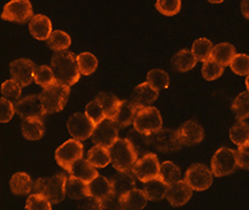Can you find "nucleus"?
<instances>
[{"label":"nucleus","instance_id":"a211bd4d","mask_svg":"<svg viewBox=\"0 0 249 210\" xmlns=\"http://www.w3.org/2000/svg\"><path fill=\"white\" fill-rule=\"evenodd\" d=\"M192 193L193 191L191 190V187L184 180L180 179L168 186L165 198L171 206L181 207L188 202V200L192 196Z\"/></svg>","mask_w":249,"mask_h":210},{"label":"nucleus","instance_id":"603ef678","mask_svg":"<svg viewBox=\"0 0 249 210\" xmlns=\"http://www.w3.org/2000/svg\"><path fill=\"white\" fill-rule=\"evenodd\" d=\"M100 201L92 196H86V198L79 200L78 209L79 210H99Z\"/></svg>","mask_w":249,"mask_h":210},{"label":"nucleus","instance_id":"aec40b11","mask_svg":"<svg viewBox=\"0 0 249 210\" xmlns=\"http://www.w3.org/2000/svg\"><path fill=\"white\" fill-rule=\"evenodd\" d=\"M110 184L113 193L123 196L127 192L136 189V178L131 171H126V173L117 171V174H115L110 179Z\"/></svg>","mask_w":249,"mask_h":210},{"label":"nucleus","instance_id":"f03ea898","mask_svg":"<svg viewBox=\"0 0 249 210\" xmlns=\"http://www.w3.org/2000/svg\"><path fill=\"white\" fill-rule=\"evenodd\" d=\"M65 174H56L50 178H38L34 181L31 194H39L50 201L51 205H56L66 198L65 185L67 180Z\"/></svg>","mask_w":249,"mask_h":210},{"label":"nucleus","instance_id":"c85d7f7f","mask_svg":"<svg viewBox=\"0 0 249 210\" xmlns=\"http://www.w3.org/2000/svg\"><path fill=\"white\" fill-rule=\"evenodd\" d=\"M66 195L69 196L70 199L74 200H82L89 196L88 192V184L83 180H79L77 178L68 177L66 180L65 185Z\"/></svg>","mask_w":249,"mask_h":210},{"label":"nucleus","instance_id":"e433bc0d","mask_svg":"<svg viewBox=\"0 0 249 210\" xmlns=\"http://www.w3.org/2000/svg\"><path fill=\"white\" fill-rule=\"evenodd\" d=\"M71 44V38L68 34H66L62 30L52 31L50 37L47 38V46L54 52H61V51H67V49Z\"/></svg>","mask_w":249,"mask_h":210},{"label":"nucleus","instance_id":"bb28decb","mask_svg":"<svg viewBox=\"0 0 249 210\" xmlns=\"http://www.w3.org/2000/svg\"><path fill=\"white\" fill-rule=\"evenodd\" d=\"M34 181L31 177L25 173H18L11 178L9 186L11 191L15 195H27L31 193Z\"/></svg>","mask_w":249,"mask_h":210},{"label":"nucleus","instance_id":"423d86ee","mask_svg":"<svg viewBox=\"0 0 249 210\" xmlns=\"http://www.w3.org/2000/svg\"><path fill=\"white\" fill-rule=\"evenodd\" d=\"M237 169L235 163V151L231 148L222 147L216 151L212 158V174L216 177L228 176Z\"/></svg>","mask_w":249,"mask_h":210},{"label":"nucleus","instance_id":"c756f323","mask_svg":"<svg viewBox=\"0 0 249 210\" xmlns=\"http://www.w3.org/2000/svg\"><path fill=\"white\" fill-rule=\"evenodd\" d=\"M125 210H142L147 205V198L142 190L135 189L122 196Z\"/></svg>","mask_w":249,"mask_h":210},{"label":"nucleus","instance_id":"c03bdc74","mask_svg":"<svg viewBox=\"0 0 249 210\" xmlns=\"http://www.w3.org/2000/svg\"><path fill=\"white\" fill-rule=\"evenodd\" d=\"M202 76L207 81H213V79L219 78L224 72V68L222 66H219L218 63H216L213 60H208L203 63L202 66Z\"/></svg>","mask_w":249,"mask_h":210},{"label":"nucleus","instance_id":"4c0bfd02","mask_svg":"<svg viewBox=\"0 0 249 210\" xmlns=\"http://www.w3.org/2000/svg\"><path fill=\"white\" fill-rule=\"evenodd\" d=\"M232 111L234 113L235 117L238 121H245L249 116V95L248 92H242L233 100L232 104Z\"/></svg>","mask_w":249,"mask_h":210},{"label":"nucleus","instance_id":"dca6fc26","mask_svg":"<svg viewBox=\"0 0 249 210\" xmlns=\"http://www.w3.org/2000/svg\"><path fill=\"white\" fill-rule=\"evenodd\" d=\"M158 97L159 92L155 91L154 88H152L151 85L146 82L137 85V87L133 88L130 103L139 111L142 109H145V108L151 107V105L155 103Z\"/></svg>","mask_w":249,"mask_h":210},{"label":"nucleus","instance_id":"ddd939ff","mask_svg":"<svg viewBox=\"0 0 249 210\" xmlns=\"http://www.w3.org/2000/svg\"><path fill=\"white\" fill-rule=\"evenodd\" d=\"M36 65L29 59H18L11 62L9 71L12 79L17 82L20 87H29L34 82V74Z\"/></svg>","mask_w":249,"mask_h":210},{"label":"nucleus","instance_id":"8fccbe9b","mask_svg":"<svg viewBox=\"0 0 249 210\" xmlns=\"http://www.w3.org/2000/svg\"><path fill=\"white\" fill-rule=\"evenodd\" d=\"M14 114V105L4 98H0V123L9 122Z\"/></svg>","mask_w":249,"mask_h":210},{"label":"nucleus","instance_id":"6e6552de","mask_svg":"<svg viewBox=\"0 0 249 210\" xmlns=\"http://www.w3.org/2000/svg\"><path fill=\"white\" fill-rule=\"evenodd\" d=\"M133 176L142 183H147L149 180L159 178L160 162L154 153H148L145 157L140 158L133 165L131 170Z\"/></svg>","mask_w":249,"mask_h":210},{"label":"nucleus","instance_id":"2eb2a0df","mask_svg":"<svg viewBox=\"0 0 249 210\" xmlns=\"http://www.w3.org/2000/svg\"><path fill=\"white\" fill-rule=\"evenodd\" d=\"M14 111L22 120L41 119L44 113L39 95H29L14 104Z\"/></svg>","mask_w":249,"mask_h":210},{"label":"nucleus","instance_id":"9b49d317","mask_svg":"<svg viewBox=\"0 0 249 210\" xmlns=\"http://www.w3.org/2000/svg\"><path fill=\"white\" fill-rule=\"evenodd\" d=\"M91 139L95 146L109 149L119 139V128L113 121L105 119L102 122L94 125Z\"/></svg>","mask_w":249,"mask_h":210},{"label":"nucleus","instance_id":"58836bf2","mask_svg":"<svg viewBox=\"0 0 249 210\" xmlns=\"http://www.w3.org/2000/svg\"><path fill=\"white\" fill-rule=\"evenodd\" d=\"M77 65L79 74L89 76L97 70L98 68V60L92 53L84 52L77 55Z\"/></svg>","mask_w":249,"mask_h":210},{"label":"nucleus","instance_id":"de8ad7c7","mask_svg":"<svg viewBox=\"0 0 249 210\" xmlns=\"http://www.w3.org/2000/svg\"><path fill=\"white\" fill-rule=\"evenodd\" d=\"M85 116L88 117L94 125H97V124L105 120L104 111H102L100 105H99V103L95 99L90 101V103L86 105Z\"/></svg>","mask_w":249,"mask_h":210},{"label":"nucleus","instance_id":"864d4df0","mask_svg":"<svg viewBox=\"0 0 249 210\" xmlns=\"http://www.w3.org/2000/svg\"><path fill=\"white\" fill-rule=\"evenodd\" d=\"M247 4H248L247 1H244V2H242V11H244V15H245V18H248V14H247V8H246V7H247Z\"/></svg>","mask_w":249,"mask_h":210},{"label":"nucleus","instance_id":"a878e982","mask_svg":"<svg viewBox=\"0 0 249 210\" xmlns=\"http://www.w3.org/2000/svg\"><path fill=\"white\" fill-rule=\"evenodd\" d=\"M22 135L28 140H39L45 133V125L41 119H27L22 122Z\"/></svg>","mask_w":249,"mask_h":210},{"label":"nucleus","instance_id":"a19ab883","mask_svg":"<svg viewBox=\"0 0 249 210\" xmlns=\"http://www.w3.org/2000/svg\"><path fill=\"white\" fill-rule=\"evenodd\" d=\"M1 94L2 98L6 100H8L9 103H12L13 105L17 104L18 100H20L21 97V87L18 84L17 82H14L13 79H8L2 83L1 85Z\"/></svg>","mask_w":249,"mask_h":210},{"label":"nucleus","instance_id":"37998d69","mask_svg":"<svg viewBox=\"0 0 249 210\" xmlns=\"http://www.w3.org/2000/svg\"><path fill=\"white\" fill-rule=\"evenodd\" d=\"M155 7L161 14L167 17H174L178 14L181 8L180 0H158Z\"/></svg>","mask_w":249,"mask_h":210},{"label":"nucleus","instance_id":"412c9836","mask_svg":"<svg viewBox=\"0 0 249 210\" xmlns=\"http://www.w3.org/2000/svg\"><path fill=\"white\" fill-rule=\"evenodd\" d=\"M68 173L70 174V177L77 178L79 180H83L84 183L89 184L92 181L94 178L99 176L98 170L95 169L93 165L89 163L88 160L85 158H79L78 161H76L74 164L70 167Z\"/></svg>","mask_w":249,"mask_h":210},{"label":"nucleus","instance_id":"393cba45","mask_svg":"<svg viewBox=\"0 0 249 210\" xmlns=\"http://www.w3.org/2000/svg\"><path fill=\"white\" fill-rule=\"evenodd\" d=\"M131 147L135 151L137 158H140L145 155L148 154L149 151V142H148V136L143 135V133H140L137 131V130H131V131L127 133L126 138Z\"/></svg>","mask_w":249,"mask_h":210},{"label":"nucleus","instance_id":"ea45409f","mask_svg":"<svg viewBox=\"0 0 249 210\" xmlns=\"http://www.w3.org/2000/svg\"><path fill=\"white\" fill-rule=\"evenodd\" d=\"M147 83L151 85L152 88L155 91L163 90V88L169 87V75L167 71L162 69H153L147 74Z\"/></svg>","mask_w":249,"mask_h":210},{"label":"nucleus","instance_id":"473e14b6","mask_svg":"<svg viewBox=\"0 0 249 210\" xmlns=\"http://www.w3.org/2000/svg\"><path fill=\"white\" fill-rule=\"evenodd\" d=\"M213 47V43L208 38H199V39L194 40L191 52L196 61L204 63L212 59Z\"/></svg>","mask_w":249,"mask_h":210},{"label":"nucleus","instance_id":"20e7f679","mask_svg":"<svg viewBox=\"0 0 249 210\" xmlns=\"http://www.w3.org/2000/svg\"><path fill=\"white\" fill-rule=\"evenodd\" d=\"M108 151H109L111 165L119 173L131 171L137 160H138L135 151L126 139L119 138Z\"/></svg>","mask_w":249,"mask_h":210},{"label":"nucleus","instance_id":"b1692460","mask_svg":"<svg viewBox=\"0 0 249 210\" xmlns=\"http://www.w3.org/2000/svg\"><path fill=\"white\" fill-rule=\"evenodd\" d=\"M237 55L235 47L230 43H221L217 44L216 46L213 47L212 52V60H213L219 66L224 67L230 66L232 59Z\"/></svg>","mask_w":249,"mask_h":210},{"label":"nucleus","instance_id":"79ce46f5","mask_svg":"<svg viewBox=\"0 0 249 210\" xmlns=\"http://www.w3.org/2000/svg\"><path fill=\"white\" fill-rule=\"evenodd\" d=\"M34 81L43 88L52 85L53 83L55 82V78H54L53 71L52 69H51V67L49 66L36 67V70H35V74H34Z\"/></svg>","mask_w":249,"mask_h":210},{"label":"nucleus","instance_id":"a18cd8bd","mask_svg":"<svg viewBox=\"0 0 249 210\" xmlns=\"http://www.w3.org/2000/svg\"><path fill=\"white\" fill-rule=\"evenodd\" d=\"M232 71L240 76H248L249 74V56L247 54H237L232 59L231 63Z\"/></svg>","mask_w":249,"mask_h":210},{"label":"nucleus","instance_id":"3c124183","mask_svg":"<svg viewBox=\"0 0 249 210\" xmlns=\"http://www.w3.org/2000/svg\"><path fill=\"white\" fill-rule=\"evenodd\" d=\"M235 163H237V167H240L241 169H245V170L248 169L249 168L248 146L239 147L238 151H235Z\"/></svg>","mask_w":249,"mask_h":210},{"label":"nucleus","instance_id":"f8f14e48","mask_svg":"<svg viewBox=\"0 0 249 210\" xmlns=\"http://www.w3.org/2000/svg\"><path fill=\"white\" fill-rule=\"evenodd\" d=\"M149 146L154 147L162 153L176 152L181 148V144L178 139L177 131L170 129H160L148 136Z\"/></svg>","mask_w":249,"mask_h":210},{"label":"nucleus","instance_id":"f3484780","mask_svg":"<svg viewBox=\"0 0 249 210\" xmlns=\"http://www.w3.org/2000/svg\"><path fill=\"white\" fill-rule=\"evenodd\" d=\"M177 136L181 146H194L203 140L204 130L196 121H187L177 130Z\"/></svg>","mask_w":249,"mask_h":210},{"label":"nucleus","instance_id":"cd10ccee","mask_svg":"<svg viewBox=\"0 0 249 210\" xmlns=\"http://www.w3.org/2000/svg\"><path fill=\"white\" fill-rule=\"evenodd\" d=\"M100 105L102 111H104L105 119L113 121L115 115H116L117 110H119L121 101L117 99L116 95L111 93H100L95 98Z\"/></svg>","mask_w":249,"mask_h":210},{"label":"nucleus","instance_id":"2f4dec72","mask_svg":"<svg viewBox=\"0 0 249 210\" xmlns=\"http://www.w3.org/2000/svg\"><path fill=\"white\" fill-rule=\"evenodd\" d=\"M196 62L197 61L190 50H180L172 58V66H174L176 70H178L180 72H185L193 69L196 67Z\"/></svg>","mask_w":249,"mask_h":210},{"label":"nucleus","instance_id":"0eeeda50","mask_svg":"<svg viewBox=\"0 0 249 210\" xmlns=\"http://www.w3.org/2000/svg\"><path fill=\"white\" fill-rule=\"evenodd\" d=\"M213 174L207 165L196 163L186 170L184 181L192 191H204L213 184Z\"/></svg>","mask_w":249,"mask_h":210},{"label":"nucleus","instance_id":"5701e85b","mask_svg":"<svg viewBox=\"0 0 249 210\" xmlns=\"http://www.w3.org/2000/svg\"><path fill=\"white\" fill-rule=\"evenodd\" d=\"M88 192L89 196H92V198L101 201L102 199L113 193L110 180L106 177L98 176L88 184Z\"/></svg>","mask_w":249,"mask_h":210},{"label":"nucleus","instance_id":"39448f33","mask_svg":"<svg viewBox=\"0 0 249 210\" xmlns=\"http://www.w3.org/2000/svg\"><path fill=\"white\" fill-rule=\"evenodd\" d=\"M133 126L137 131L146 136L162 129V117L158 108L151 106L139 110L133 121Z\"/></svg>","mask_w":249,"mask_h":210},{"label":"nucleus","instance_id":"f257e3e1","mask_svg":"<svg viewBox=\"0 0 249 210\" xmlns=\"http://www.w3.org/2000/svg\"><path fill=\"white\" fill-rule=\"evenodd\" d=\"M51 69L55 82L61 83L69 88L76 84L81 77L77 65V55L69 51L54 53L51 62Z\"/></svg>","mask_w":249,"mask_h":210},{"label":"nucleus","instance_id":"1a4fd4ad","mask_svg":"<svg viewBox=\"0 0 249 210\" xmlns=\"http://www.w3.org/2000/svg\"><path fill=\"white\" fill-rule=\"evenodd\" d=\"M83 145L81 141L75 139L67 140L55 151V160L60 167L66 171H69L70 167L83 158Z\"/></svg>","mask_w":249,"mask_h":210},{"label":"nucleus","instance_id":"49530a36","mask_svg":"<svg viewBox=\"0 0 249 210\" xmlns=\"http://www.w3.org/2000/svg\"><path fill=\"white\" fill-rule=\"evenodd\" d=\"M25 210H52V205L39 194H30L25 203Z\"/></svg>","mask_w":249,"mask_h":210},{"label":"nucleus","instance_id":"7c9ffc66","mask_svg":"<svg viewBox=\"0 0 249 210\" xmlns=\"http://www.w3.org/2000/svg\"><path fill=\"white\" fill-rule=\"evenodd\" d=\"M167 190L168 185H165L163 181L156 178V179L149 180L147 183H143L142 191L147 200H151V201H160V200L165 198Z\"/></svg>","mask_w":249,"mask_h":210},{"label":"nucleus","instance_id":"f704fd0d","mask_svg":"<svg viewBox=\"0 0 249 210\" xmlns=\"http://www.w3.org/2000/svg\"><path fill=\"white\" fill-rule=\"evenodd\" d=\"M180 169L175 163L170 161H165L162 164H160V174L159 179L162 180L165 185H171L176 181L180 180Z\"/></svg>","mask_w":249,"mask_h":210},{"label":"nucleus","instance_id":"9d476101","mask_svg":"<svg viewBox=\"0 0 249 210\" xmlns=\"http://www.w3.org/2000/svg\"><path fill=\"white\" fill-rule=\"evenodd\" d=\"M33 17V6L29 0H12L5 5L1 13L2 20L17 23H25Z\"/></svg>","mask_w":249,"mask_h":210},{"label":"nucleus","instance_id":"6ab92c4d","mask_svg":"<svg viewBox=\"0 0 249 210\" xmlns=\"http://www.w3.org/2000/svg\"><path fill=\"white\" fill-rule=\"evenodd\" d=\"M29 31L31 36L38 40H47L52 33V23L51 20L45 15L37 14L31 18L29 22Z\"/></svg>","mask_w":249,"mask_h":210},{"label":"nucleus","instance_id":"09e8293b","mask_svg":"<svg viewBox=\"0 0 249 210\" xmlns=\"http://www.w3.org/2000/svg\"><path fill=\"white\" fill-rule=\"evenodd\" d=\"M99 210H125L122 196L111 193L100 201Z\"/></svg>","mask_w":249,"mask_h":210},{"label":"nucleus","instance_id":"c9c22d12","mask_svg":"<svg viewBox=\"0 0 249 210\" xmlns=\"http://www.w3.org/2000/svg\"><path fill=\"white\" fill-rule=\"evenodd\" d=\"M89 163L94 168H105L110 163L109 151L101 146H93L88 153Z\"/></svg>","mask_w":249,"mask_h":210},{"label":"nucleus","instance_id":"7ed1b4c3","mask_svg":"<svg viewBox=\"0 0 249 210\" xmlns=\"http://www.w3.org/2000/svg\"><path fill=\"white\" fill-rule=\"evenodd\" d=\"M70 88L59 82H54L52 85L47 87L39 94L44 113L54 114L61 111L68 103Z\"/></svg>","mask_w":249,"mask_h":210},{"label":"nucleus","instance_id":"4468645a","mask_svg":"<svg viewBox=\"0 0 249 210\" xmlns=\"http://www.w3.org/2000/svg\"><path fill=\"white\" fill-rule=\"evenodd\" d=\"M67 128H68V131L72 139L84 141L91 137L94 129V124L85 116V114L76 113L69 117Z\"/></svg>","mask_w":249,"mask_h":210},{"label":"nucleus","instance_id":"72a5a7b5","mask_svg":"<svg viewBox=\"0 0 249 210\" xmlns=\"http://www.w3.org/2000/svg\"><path fill=\"white\" fill-rule=\"evenodd\" d=\"M230 138L238 147L248 146L249 142V125L245 121H238L230 129Z\"/></svg>","mask_w":249,"mask_h":210},{"label":"nucleus","instance_id":"4be33fe9","mask_svg":"<svg viewBox=\"0 0 249 210\" xmlns=\"http://www.w3.org/2000/svg\"><path fill=\"white\" fill-rule=\"evenodd\" d=\"M137 113H138V110L129 100H123L120 103L119 110H117L113 122L116 124L117 128H126L133 123Z\"/></svg>","mask_w":249,"mask_h":210}]
</instances>
